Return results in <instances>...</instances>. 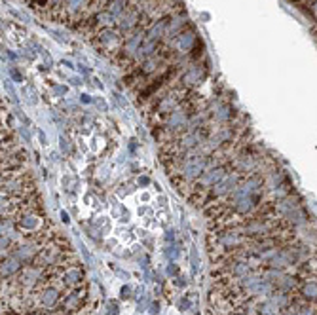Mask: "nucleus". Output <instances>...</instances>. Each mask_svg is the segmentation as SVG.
I'll return each mask as SVG.
<instances>
[{
    "mask_svg": "<svg viewBox=\"0 0 317 315\" xmlns=\"http://www.w3.org/2000/svg\"><path fill=\"white\" fill-rule=\"evenodd\" d=\"M40 300L44 306H54L57 300H59V294H57L56 289H46V291L40 294Z\"/></svg>",
    "mask_w": 317,
    "mask_h": 315,
    "instance_id": "f257e3e1",
    "label": "nucleus"
},
{
    "mask_svg": "<svg viewBox=\"0 0 317 315\" xmlns=\"http://www.w3.org/2000/svg\"><path fill=\"white\" fill-rule=\"evenodd\" d=\"M313 10H315V14H317V2H315V6H313Z\"/></svg>",
    "mask_w": 317,
    "mask_h": 315,
    "instance_id": "f03ea898",
    "label": "nucleus"
}]
</instances>
